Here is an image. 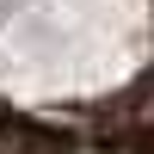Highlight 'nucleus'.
Returning a JSON list of instances; mask_svg holds the SVG:
<instances>
[{
  "instance_id": "f257e3e1",
  "label": "nucleus",
  "mask_w": 154,
  "mask_h": 154,
  "mask_svg": "<svg viewBox=\"0 0 154 154\" xmlns=\"http://www.w3.org/2000/svg\"><path fill=\"white\" fill-rule=\"evenodd\" d=\"M130 154H154V148H130Z\"/></svg>"
}]
</instances>
